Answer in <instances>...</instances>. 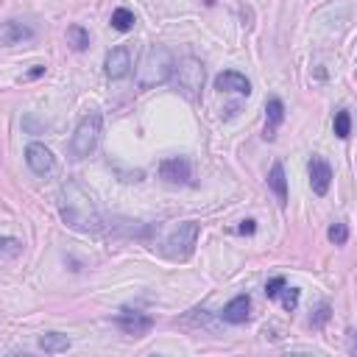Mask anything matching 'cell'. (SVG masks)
Listing matches in <instances>:
<instances>
[{
	"label": "cell",
	"instance_id": "22",
	"mask_svg": "<svg viewBox=\"0 0 357 357\" xmlns=\"http://www.w3.org/2000/svg\"><path fill=\"white\" fill-rule=\"evenodd\" d=\"M284 287V276H273L268 284H265V296L268 298H279V290Z\"/></svg>",
	"mask_w": 357,
	"mask_h": 357
},
{
	"label": "cell",
	"instance_id": "16",
	"mask_svg": "<svg viewBox=\"0 0 357 357\" xmlns=\"http://www.w3.org/2000/svg\"><path fill=\"white\" fill-rule=\"evenodd\" d=\"M39 349L47 351V354H61V351L70 349V337L61 335V332H45V335L39 337Z\"/></svg>",
	"mask_w": 357,
	"mask_h": 357
},
{
	"label": "cell",
	"instance_id": "11",
	"mask_svg": "<svg viewBox=\"0 0 357 357\" xmlns=\"http://www.w3.org/2000/svg\"><path fill=\"white\" fill-rule=\"evenodd\" d=\"M114 324H117L126 335H145V332L153 326V321H151L148 315H142V312H120V315L114 318Z\"/></svg>",
	"mask_w": 357,
	"mask_h": 357
},
{
	"label": "cell",
	"instance_id": "3",
	"mask_svg": "<svg viewBox=\"0 0 357 357\" xmlns=\"http://www.w3.org/2000/svg\"><path fill=\"white\" fill-rule=\"evenodd\" d=\"M173 78H176V89L190 98V100H198L201 89H204V78H206V70H204V61L195 59V56H184L178 61H173Z\"/></svg>",
	"mask_w": 357,
	"mask_h": 357
},
{
	"label": "cell",
	"instance_id": "8",
	"mask_svg": "<svg viewBox=\"0 0 357 357\" xmlns=\"http://www.w3.org/2000/svg\"><path fill=\"white\" fill-rule=\"evenodd\" d=\"M103 67H106V75L109 78H126L128 73H131V53H128V47L126 45H117V47H112L109 53H106V61H103Z\"/></svg>",
	"mask_w": 357,
	"mask_h": 357
},
{
	"label": "cell",
	"instance_id": "14",
	"mask_svg": "<svg viewBox=\"0 0 357 357\" xmlns=\"http://www.w3.org/2000/svg\"><path fill=\"white\" fill-rule=\"evenodd\" d=\"M265 112H268V120H265V139H273L279 123L284 120V103H282L279 98H268Z\"/></svg>",
	"mask_w": 357,
	"mask_h": 357
},
{
	"label": "cell",
	"instance_id": "19",
	"mask_svg": "<svg viewBox=\"0 0 357 357\" xmlns=\"http://www.w3.org/2000/svg\"><path fill=\"white\" fill-rule=\"evenodd\" d=\"M335 134H337L340 139H346V137L351 134V114H349L346 109L335 112Z\"/></svg>",
	"mask_w": 357,
	"mask_h": 357
},
{
	"label": "cell",
	"instance_id": "13",
	"mask_svg": "<svg viewBox=\"0 0 357 357\" xmlns=\"http://www.w3.org/2000/svg\"><path fill=\"white\" fill-rule=\"evenodd\" d=\"M248 310H251L248 296H234L223 307V321H229V324H245L248 321Z\"/></svg>",
	"mask_w": 357,
	"mask_h": 357
},
{
	"label": "cell",
	"instance_id": "12",
	"mask_svg": "<svg viewBox=\"0 0 357 357\" xmlns=\"http://www.w3.org/2000/svg\"><path fill=\"white\" fill-rule=\"evenodd\" d=\"M215 86L220 92H240V95H248L251 92V84L243 73H234V70H223L218 78H215Z\"/></svg>",
	"mask_w": 357,
	"mask_h": 357
},
{
	"label": "cell",
	"instance_id": "25",
	"mask_svg": "<svg viewBox=\"0 0 357 357\" xmlns=\"http://www.w3.org/2000/svg\"><path fill=\"white\" fill-rule=\"evenodd\" d=\"M254 229H257L254 220H243V223H240V234H254Z\"/></svg>",
	"mask_w": 357,
	"mask_h": 357
},
{
	"label": "cell",
	"instance_id": "9",
	"mask_svg": "<svg viewBox=\"0 0 357 357\" xmlns=\"http://www.w3.org/2000/svg\"><path fill=\"white\" fill-rule=\"evenodd\" d=\"M159 176L165 181H170V184H187L190 176H192V167H190V162L184 156H170V159H165L159 165Z\"/></svg>",
	"mask_w": 357,
	"mask_h": 357
},
{
	"label": "cell",
	"instance_id": "18",
	"mask_svg": "<svg viewBox=\"0 0 357 357\" xmlns=\"http://www.w3.org/2000/svg\"><path fill=\"white\" fill-rule=\"evenodd\" d=\"M134 22H137V20H134V11H131V8H123V6H120V8L112 11V28H114V31H131Z\"/></svg>",
	"mask_w": 357,
	"mask_h": 357
},
{
	"label": "cell",
	"instance_id": "4",
	"mask_svg": "<svg viewBox=\"0 0 357 357\" xmlns=\"http://www.w3.org/2000/svg\"><path fill=\"white\" fill-rule=\"evenodd\" d=\"M100 126H103L100 112H86V114L78 120V126H75V131H73V137H70V153H73V159H86V156L98 148Z\"/></svg>",
	"mask_w": 357,
	"mask_h": 357
},
{
	"label": "cell",
	"instance_id": "24",
	"mask_svg": "<svg viewBox=\"0 0 357 357\" xmlns=\"http://www.w3.org/2000/svg\"><path fill=\"white\" fill-rule=\"evenodd\" d=\"M326 318H329V307H326V304H321V307H318V315L312 318V326H321Z\"/></svg>",
	"mask_w": 357,
	"mask_h": 357
},
{
	"label": "cell",
	"instance_id": "5",
	"mask_svg": "<svg viewBox=\"0 0 357 357\" xmlns=\"http://www.w3.org/2000/svg\"><path fill=\"white\" fill-rule=\"evenodd\" d=\"M198 223L195 220H184L178 223L167 237H165V245H162V254L173 262H187L195 251V243H198Z\"/></svg>",
	"mask_w": 357,
	"mask_h": 357
},
{
	"label": "cell",
	"instance_id": "7",
	"mask_svg": "<svg viewBox=\"0 0 357 357\" xmlns=\"http://www.w3.org/2000/svg\"><path fill=\"white\" fill-rule=\"evenodd\" d=\"M307 173H310V187L315 195H326L329 184H332V167L324 156H312L310 165H307Z\"/></svg>",
	"mask_w": 357,
	"mask_h": 357
},
{
	"label": "cell",
	"instance_id": "17",
	"mask_svg": "<svg viewBox=\"0 0 357 357\" xmlns=\"http://www.w3.org/2000/svg\"><path fill=\"white\" fill-rule=\"evenodd\" d=\"M67 45L73 50H86L89 47V31L81 28V25H70L67 28Z\"/></svg>",
	"mask_w": 357,
	"mask_h": 357
},
{
	"label": "cell",
	"instance_id": "20",
	"mask_svg": "<svg viewBox=\"0 0 357 357\" xmlns=\"http://www.w3.org/2000/svg\"><path fill=\"white\" fill-rule=\"evenodd\" d=\"M329 240L335 243V245H346V240H349V226L343 223V220H337V223H332L329 226Z\"/></svg>",
	"mask_w": 357,
	"mask_h": 357
},
{
	"label": "cell",
	"instance_id": "6",
	"mask_svg": "<svg viewBox=\"0 0 357 357\" xmlns=\"http://www.w3.org/2000/svg\"><path fill=\"white\" fill-rule=\"evenodd\" d=\"M25 165H28L36 176H47V173H53V167H56V156H53V151H50L47 145L31 142V145L25 148Z\"/></svg>",
	"mask_w": 357,
	"mask_h": 357
},
{
	"label": "cell",
	"instance_id": "21",
	"mask_svg": "<svg viewBox=\"0 0 357 357\" xmlns=\"http://www.w3.org/2000/svg\"><path fill=\"white\" fill-rule=\"evenodd\" d=\"M279 296H282V307H284V310H296V307H298V290H296V287H287V284H284V287L279 290Z\"/></svg>",
	"mask_w": 357,
	"mask_h": 357
},
{
	"label": "cell",
	"instance_id": "23",
	"mask_svg": "<svg viewBox=\"0 0 357 357\" xmlns=\"http://www.w3.org/2000/svg\"><path fill=\"white\" fill-rule=\"evenodd\" d=\"M0 251L17 254V251H20V240H14V237H0Z\"/></svg>",
	"mask_w": 357,
	"mask_h": 357
},
{
	"label": "cell",
	"instance_id": "2",
	"mask_svg": "<svg viewBox=\"0 0 357 357\" xmlns=\"http://www.w3.org/2000/svg\"><path fill=\"white\" fill-rule=\"evenodd\" d=\"M173 75V53L165 45H151L137 67V84L139 89H153L159 84H165Z\"/></svg>",
	"mask_w": 357,
	"mask_h": 357
},
{
	"label": "cell",
	"instance_id": "10",
	"mask_svg": "<svg viewBox=\"0 0 357 357\" xmlns=\"http://www.w3.org/2000/svg\"><path fill=\"white\" fill-rule=\"evenodd\" d=\"M36 36V31L28 25V22H22V20H6V22H0V45H20V42H28V39H33Z\"/></svg>",
	"mask_w": 357,
	"mask_h": 357
},
{
	"label": "cell",
	"instance_id": "15",
	"mask_svg": "<svg viewBox=\"0 0 357 357\" xmlns=\"http://www.w3.org/2000/svg\"><path fill=\"white\" fill-rule=\"evenodd\" d=\"M268 187L273 190V195H276L279 204L284 206V204H287V178H284L282 162H273V165H271V170H268Z\"/></svg>",
	"mask_w": 357,
	"mask_h": 357
},
{
	"label": "cell",
	"instance_id": "1",
	"mask_svg": "<svg viewBox=\"0 0 357 357\" xmlns=\"http://www.w3.org/2000/svg\"><path fill=\"white\" fill-rule=\"evenodd\" d=\"M59 212L61 220L84 234H98L103 229V218L100 209L95 204V198L89 195V190H84V184L78 178H67L59 187Z\"/></svg>",
	"mask_w": 357,
	"mask_h": 357
}]
</instances>
